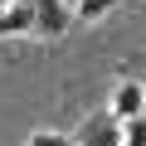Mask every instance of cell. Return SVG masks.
<instances>
[{
	"mask_svg": "<svg viewBox=\"0 0 146 146\" xmlns=\"http://www.w3.org/2000/svg\"><path fill=\"white\" fill-rule=\"evenodd\" d=\"M0 39H34V0H5Z\"/></svg>",
	"mask_w": 146,
	"mask_h": 146,
	"instance_id": "277c9868",
	"label": "cell"
},
{
	"mask_svg": "<svg viewBox=\"0 0 146 146\" xmlns=\"http://www.w3.org/2000/svg\"><path fill=\"white\" fill-rule=\"evenodd\" d=\"M0 10H5V0H0Z\"/></svg>",
	"mask_w": 146,
	"mask_h": 146,
	"instance_id": "ba28073f",
	"label": "cell"
},
{
	"mask_svg": "<svg viewBox=\"0 0 146 146\" xmlns=\"http://www.w3.org/2000/svg\"><path fill=\"white\" fill-rule=\"evenodd\" d=\"M122 146H146V112L122 122Z\"/></svg>",
	"mask_w": 146,
	"mask_h": 146,
	"instance_id": "52a82bcc",
	"label": "cell"
},
{
	"mask_svg": "<svg viewBox=\"0 0 146 146\" xmlns=\"http://www.w3.org/2000/svg\"><path fill=\"white\" fill-rule=\"evenodd\" d=\"M117 10V0H73V15H78V25H98Z\"/></svg>",
	"mask_w": 146,
	"mask_h": 146,
	"instance_id": "5b68a950",
	"label": "cell"
},
{
	"mask_svg": "<svg viewBox=\"0 0 146 146\" xmlns=\"http://www.w3.org/2000/svg\"><path fill=\"white\" fill-rule=\"evenodd\" d=\"M107 112L117 117V122H131V117H141L146 112V68H122L117 73V83H112V93H107Z\"/></svg>",
	"mask_w": 146,
	"mask_h": 146,
	"instance_id": "6da1fadb",
	"label": "cell"
},
{
	"mask_svg": "<svg viewBox=\"0 0 146 146\" xmlns=\"http://www.w3.org/2000/svg\"><path fill=\"white\" fill-rule=\"evenodd\" d=\"M73 146H122V122L102 107V112H88L78 127H73Z\"/></svg>",
	"mask_w": 146,
	"mask_h": 146,
	"instance_id": "3957f363",
	"label": "cell"
},
{
	"mask_svg": "<svg viewBox=\"0 0 146 146\" xmlns=\"http://www.w3.org/2000/svg\"><path fill=\"white\" fill-rule=\"evenodd\" d=\"M78 15H73V0H34V39L39 44H58Z\"/></svg>",
	"mask_w": 146,
	"mask_h": 146,
	"instance_id": "7a4b0ae2",
	"label": "cell"
},
{
	"mask_svg": "<svg viewBox=\"0 0 146 146\" xmlns=\"http://www.w3.org/2000/svg\"><path fill=\"white\" fill-rule=\"evenodd\" d=\"M25 146H73V136H63V131H54V127H34V131L25 136Z\"/></svg>",
	"mask_w": 146,
	"mask_h": 146,
	"instance_id": "8992f818",
	"label": "cell"
}]
</instances>
